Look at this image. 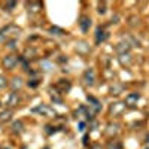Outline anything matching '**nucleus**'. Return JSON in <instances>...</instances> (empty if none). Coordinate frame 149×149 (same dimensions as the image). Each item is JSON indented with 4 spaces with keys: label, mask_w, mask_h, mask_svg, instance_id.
<instances>
[{
    "label": "nucleus",
    "mask_w": 149,
    "mask_h": 149,
    "mask_svg": "<svg viewBox=\"0 0 149 149\" xmlns=\"http://www.w3.org/2000/svg\"><path fill=\"white\" fill-rule=\"evenodd\" d=\"M136 100H139V94H131L127 97V104H133Z\"/></svg>",
    "instance_id": "1"
},
{
    "label": "nucleus",
    "mask_w": 149,
    "mask_h": 149,
    "mask_svg": "<svg viewBox=\"0 0 149 149\" xmlns=\"http://www.w3.org/2000/svg\"><path fill=\"white\" fill-rule=\"evenodd\" d=\"M90 24H91V21H90L88 18H84V19H82V22H81L82 30H84V31H86V30H88V26H90Z\"/></svg>",
    "instance_id": "2"
},
{
    "label": "nucleus",
    "mask_w": 149,
    "mask_h": 149,
    "mask_svg": "<svg viewBox=\"0 0 149 149\" xmlns=\"http://www.w3.org/2000/svg\"><path fill=\"white\" fill-rule=\"evenodd\" d=\"M128 48H130V45L128 43H119L118 46H116V49L119 52H124V51H128Z\"/></svg>",
    "instance_id": "3"
}]
</instances>
